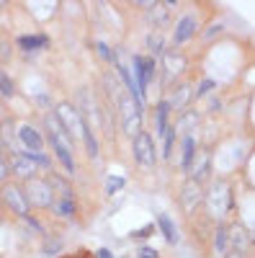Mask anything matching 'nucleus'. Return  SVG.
Returning <instances> with one entry per match:
<instances>
[{"label": "nucleus", "mask_w": 255, "mask_h": 258, "mask_svg": "<svg viewBox=\"0 0 255 258\" xmlns=\"http://www.w3.org/2000/svg\"><path fill=\"white\" fill-rule=\"evenodd\" d=\"M31 160H34V163H39V168H52V165H49V158H46V155H41V152L31 155Z\"/></svg>", "instance_id": "obj_31"}, {"label": "nucleus", "mask_w": 255, "mask_h": 258, "mask_svg": "<svg viewBox=\"0 0 255 258\" xmlns=\"http://www.w3.org/2000/svg\"><path fill=\"white\" fill-rule=\"evenodd\" d=\"M162 140H165V145H162V158H168L170 155V147H173V129L168 127V132L162 134Z\"/></svg>", "instance_id": "obj_30"}, {"label": "nucleus", "mask_w": 255, "mask_h": 258, "mask_svg": "<svg viewBox=\"0 0 255 258\" xmlns=\"http://www.w3.org/2000/svg\"><path fill=\"white\" fill-rule=\"evenodd\" d=\"M77 114L83 116L85 127L90 132L101 127V111H98L96 98H93V93L88 91V88H80V91H77Z\"/></svg>", "instance_id": "obj_4"}, {"label": "nucleus", "mask_w": 255, "mask_h": 258, "mask_svg": "<svg viewBox=\"0 0 255 258\" xmlns=\"http://www.w3.org/2000/svg\"><path fill=\"white\" fill-rule=\"evenodd\" d=\"M201 199H204V191H201V184H196V181H185L183 184V188H181V204H183V209L191 212L196 209V207H201Z\"/></svg>", "instance_id": "obj_8"}, {"label": "nucleus", "mask_w": 255, "mask_h": 258, "mask_svg": "<svg viewBox=\"0 0 255 258\" xmlns=\"http://www.w3.org/2000/svg\"><path fill=\"white\" fill-rule=\"evenodd\" d=\"M98 258H113L109 248H98Z\"/></svg>", "instance_id": "obj_37"}, {"label": "nucleus", "mask_w": 255, "mask_h": 258, "mask_svg": "<svg viewBox=\"0 0 255 258\" xmlns=\"http://www.w3.org/2000/svg\"><path fill=\"white\" fill-rule=\"evenodd\" d=\"M162 67H165L168 80H176V77L185 70V57L183 54H176V52H168L165 57H162Z\"/></svg>", "instance_id": "obj_12"}, {"label": "nucleus", "mask_w": 255, "mask_h": 258, "mask_svg": "<svg viewBox=\"0 0 255 258\" xmlns=\"http://www.w3.org/2000/svg\"><path fill=\"white\" fill-rule=\"evenodd\" d=\"M8 173H10V168H8V163H5L3 158H0V181H5V178H8Z\"/></svg>", "instance_id": "obj_34"}, {"label": "nucleus", "mask_w": 255, "mask_h": 258, "mask_svg": "<svg viewBox=\"0 0 255 258\" xmlns=\"http://www.w3.org/2000/svg\"><path fill=\"white\" fill-rule=\"evenodd\" d=\"M18 137H21V142L26 145L29 150L41 152V147H44V137H41V132H39V129H34V127H29V124H23V127L18 129Z\"/></svg>", "instance_id": "obj_13"}, {"label": "nucleus", "mask_w": 255, "mask_h": 258, "mask_svg": "<svg viewBox=\"0 0 255 258\" xmlns=\"http://www.w3.org/2000/svg\"><path fill=\"white\" fill-rule=\"evenodd\" d=\"M191 96H193L191 83H181V88H176V96H173V101H168V106H173V109H185V106L191 104Z\"/></svg>", "instance_id": "obj_16"}, {"label": "nucleus", "mask_w": 255, "mask_h": 258, "mask_svg": "<svg viewBox=\"0 0 255 258\" xmlns=\"http://www.w3.org/2000/svg\"><path fill=\"white\" fill-rule=\"evenodd\" d=\"M80 258H85V256H80Z\"/></svg>", "instance_id": "obj_40"}, {"label": "nucleus", "mask_w": 255, "mask_h": 258, "mask_svg": "<svg viewBox=\"0 0 255 258\" xmlns=\"http://www.w3.org/2000/svg\"><path fill=\"white\" fill-rule=\"evenodd\" d=\"M98 52H101V54H103V57H106L109 62H113V54L109 52V47H106V44H101V41H98Z\"/></svg>", "instance_id": "obj_36"}, {"label": "nucleus", "mask_w": 255, "mask_h": 258, "mask_svg": "<svg viewBox=\"0 0 255 258\" xmlns=\"http://www.w3.org/2000/svg\"><path fill=\"white\" fill-rule=\"evenodd\" d=\"M217 251L219 253H227L229 251V240H227V225H222V222H219V227H217Z\"/></svg>", "instance_id": "obj_24"}, {"label": "nucleus", "mask_w": 255, "mask_h": 258, "mask_svg": "<svg viewBox=\"0 0 255 258\" xmlns=\"http://www.w3.org/2000/svg\"><path fill=\"white\" fill-rule=\"evenodd\" d=\"M193 31H196V18H193V16L181 18V24L176 26V44L188 41V39L193 37Z\"/></svg>", "instance_id": "obj_17"}, {"label": "nucleus", "mask_w": 255, "mask_h": 258, "mask_svg": "<svg viewBox=\"0 0 255 258\" xmlns=\"http://www.w3.org/2000/svg\"><path fill=\"white\" fill-rule=\"evenodd\" d=\"M26 222H29V227L34 230V232H41L44 227H41V222L39 220H34V217H26Z\"/></svg>", "instance_id": "obj_35"}, {"label": "nucleus", "mask_w": 255, "mask_h": 258, "mask_svg": "<svg viewBox=\"0 0 255 258\" xmlns=\"http://www.w3.org/2000/svg\"><path fill=\"white\" fill-rule=\"evenodd\" d=\"M49 145H52V150H54V155H57V160H60L62 165H65V171L67 173H73L75 171V160H73V150L70 147H65V145L54 137V134H49Z\"/></svg>", "instance_id": "obj_14"}, {"label": "nucleus", "mask_w": 255, "mask_h": 258, "mask_svg": "<svg viewBox=\"0 0 255 258\" xmlns=\"http://www.w3.org/2000/svg\"><path fill=\"white\" fill-rule=\"evenodd\" d=\"M134 140V160L142 168H152L155 165V142L147 132H139Z\"/></svg>", "instance_id": "obj_6"}, {"label": "nucleus", "mask_w": 255, "mask_h": 258, "mask_svg": "<svg viewBox=\"0 0 255 258\" xmlns=\"http://www.w3.org/2000/svg\"><path fill=\"white\" fill-rule=\"evenodd\" d=\"M217 83L214 80H204L201 85H199V96H204V93H209V91H212V88H214Z\"/></svg>", "instance_id": "obj_33"}, {"label": "nucleus", "mask_w": 255, "mask_h": 258, "mask_svg": "<svg viewBox=\"0 0 255 258\" xmlns=\"http://www.w3.org/2000/svg\"><path fill=\"white\" fill-rule=\"evenodd\" d=\"M0 93H3L5 98H13V93H16V88H13V80L0 70Z\"/></svg>", "instance_id": "obj_26"}, {"label": "nucleus", "mask_w": 255, "mask_h": 258, "mask_svg": "<svg viewBox=\"0 0 255 258\" xmlns=\"http://www.w3.org/2000/svg\"><path fill=\"white\" fill-rule=\"evenodd\" d=\"M106 88L113 98V106L119 109V116H121V127L129 137H137L142 132V109L137 106V101L132 98V93L126 91L124 85H119L111 75H106Z\"/></svg>", "instance_id": "obj_1"}, {"label": "nucleus", "mask_w": 255, "mask_h": 258, "mask_svg": "<svg viewBox=\"0 0 255 258\" xmlns=\"http://www.w3.org/2000/svg\"><path fill=\"white\" fill-rule=\"evenodd\" d=\"M168 111H170L168 101H160L157 111H155V121H157V134H160V137L168 132Z\"/></svg>", "instance_id": "obj_23"}, {"label": "nucleus", "mask_w": 255, "mask_h": 258, "mask_svg": "<svg viewBox=\"0 0 255 258\" xmlns=\"http://www.w3.org/2000/svg\"><path fill=\"white\" fill-rule=\"evenodd\" d=\"M0 145H3V140H0Z\"/></svg>", "instance_id": "obj_39"}, {"label": "nucleus", "mask_w": 255, "mask_h": 258, "mask_svg": "<svg viewBox=\"0 0 255 258\" xmlns=\"http://www.w3.org/2000/svg\"><path fill=\"white\" fill-rule=\"evenodd\" d=\"M23 196H26L29 201V207H52V201H54V194H52V188L46 181H31L26 184V191H23Z\"/></svg>", "instance_id": "obj_5"}, {"label": "nucleus", "mask_w": 255, "mask_h": 258, "mask_svg": "<svg viewBox=\"0 0 255 258\" xmlns=\"http://www.w3.org/2000/svg\"><path fill=\"white\" fill-rule=\"evenodd\" d=\"M206 204H209V212H212L214 217H219L222 220L227 212L232 209V188H229V184H214L212 186V191H209V196H206Z\"/></svg>", "instance_id": "obj_2"}, {"label": "nucleus", "mask_w": 255, "mask_h": 258, "mask_svg": "<svg viewBox=\"0 0 255 258\" xmlns=\"http://www.w3.org/2000/svg\"><path fill=\"white\" fill-rule=\"evenodd\" d=\"M124 184H126L124 178H119V176H111V178H109V186H106V191H109V194H116V191H119V188H121Z\"/></svg>", "instance_id": "obj_29"}, {"label": "nucleus", "mask_w": 255, "mask_h": 258, "mask_svg": "<svg viewBox=\"0 0 255 258\" xmlns=\"http://www.w3.org/2000/svg\"><path fill=\"white\" fill-rule=\"evenodd\" d=\"M209 168H212V152L209 150H201V152H196L193 155V160H191V181L196 184H201L204 178L209 176Z\"/></svg>", "instance_id": "obj_9"}, {"label": "nucleus", "mask_w": 255, "mask_h": 258, "mask_svg": "<svg viewBox=\"0 0 255 258\" xmlns=\"http://www.w3.org/2000/svg\"><path fill=\"white\" fill-rule=\"evenodd\" d=\"M139 258H157V251L145 245V248H139Z\"/></svg>", "instance_id": "obj_32"}, {"label": "nucleus", "mask_w": 255, "mask_h": 258, "mask_svg": "<svg viewBox=\"0 0 255 258\" xmlns=\"http://www.w3.org/2000/svg\"><path fill=\"white\" fill-rule=\"evenodd\" d=\"M49 209L57 217H73L77 212V204H75V199H54Z\"/></svg>", "instance_id": "obj_18"}, {"label": "nucleus", "mask_w": 255, "mask_h": 258, "mask_svg": "<svg viewBox=\"0 0 255 258\" xmlns=\"http://www.w3.org/2000/svg\"><path fill=\"white\" fill-rule=\"evenodd\" d=\"M46 44H49V39H46L44 34H39V37H21L18 39V47L26 49V52H31V49H44Z\"/></svg>", "instance_id": "obj_21"}, {"label": "nucleus", "mask_w": 255, "mask_h": 258, "mask_svg": "<svg viewBox=\"0 0 255 258\" xmlns=\"http://www.w3.org/2000/svg\"><path fill=\"white\" fill-rule=\"evenodd\" d=\"M147 18L152 21L155 26H165V24H168V18H170V13H168V5H160V3L149 5V16H147Z\"/></svg>", "instance_id": "obj_22"}, {"label": "nucleus", "mask_w": 255, "mask_h": 258, "mask_svg": "<svg viewBox=\"0 0 255 258\" xmlns=\"http://www.w3.org/2000/svg\"><path fill=\"white\" fill-rule=\"evenodd\" d=\"M193 155H196V140L188 134V137H183V158H181V168H183V171H188V168H191Z\"/></svg>", "instance_id": "obj_20"}, {"label": "nucleus", "mask_w": 255, "mask_h": 258, "mask_svg": "<svg viewBox=\"0 0 255 258\" xmlns=\"http://www.w3.org/2000/svg\"><path fill=\"white\" fill-rule=\"evenodd\" d=\"M157 225H160V230H162V235H165V240H168V243H173V245L178 243V230H176L173 220L165 215V212H162V215L157 217Z\"/></svg>", "instance_id": "obj_19"}, {"label": "nucleus", "mask_w": 255, "mask_h": 258, "mask_svg": "<svg viewBox=\"0 0 255 258\" xmlns=\"http://www.w3.org/2000/svg\"><path fill=\"white\" fill-rule=\"evenodd\" d=\"M54 116L60 119V124L65 127V132L70 134V140H77V137H83V127H85V121L83 116L77 114V109L73 104H57V111H54Z\"/></svg>", "instance_id": "obj_3"}, {"label": "nucleus", "mask_w": 255, "mask_h": 258, "mask_svg": "<svg viewBox=\"0 0 255 258\" xmlns=\"http://www.w3.org/2000/svg\"><path fill=\"white\" fill-rule=\"evenodd\" d=\"M49 188H52V194H57L54 199H73V184L67 181V178H62V176H57V173H52L49 176Z\"/></svg>", "instance_id": "obj_15"}, {"label": "nucleus", "mask_w": 255, "mask_h": 258, "mask_svg": "<svg viewBox=\"0 0 255 258\" xmlns=\"http://www.w3.org/2000/svg\"><path fill=\"white\" fill-rule=\"evenodd\" d=\"M139 62H142V73L147 80H152V75H155V60H149V57H139Z\"/></svg>", "instance_id": "obj_28"}, {"label": "nucleus", "mask_w": 255, "mask_h": 258, "mask_svg": "<svg viewBox=\"0 0 255 258\" xmlns=\"http://www.w3.org/2000/svg\"><path fill=\"white\" fill-rule=\"evenodd\" d=\"M13 165V171H16V176H21V178H26V181H31L34 178V173H36V163L31 160V155H23V152H13V160H10Z\"/></svg>", "instance_id": "obj_11"}, {"label": "nucleus", "mask_w": 255, "mask_h": 258, "mask_svg": "<svg viewBox=\"0 0 255 258\" xmlns=\"http://www.w3.org/2000/svg\"><path fill=\"white\" fill-rule=\"evenodd\" d=\"M149 49H152L155 54L165 52V39H162V34H152V37H149Z\"/></svg>", "instance_id": "obj_27"}, {"label": "nucleus", "mask_w": 255, "mask_h": 258, "mask_svg": "<svg viewBox=\"0 0 255 258\" xmlns=\"http://www.w3.org/2000/svg\"><path fill=\"white\" fill-rule=\"evenodd\" d=\"M3 201H5V207L10 209V212H16V215H21V217H29V201H26V196H23V191L21 188H16V186H3Z\"/></svg>", "instance_id": "obj_7"}, {"label": "nucleus", "mask_w": 255, "mask_h": 258, "mask_svg": "<svg viewBox=\"0 0 255 258\" xmlns=\"http://www.w3.org/2000/svg\"><path fill=\"white\" fill-rule=\"evenodd\" d=\"M227 258H245V253H237V251H227Z\"/></svg>", "instance_id": "obj_38"}, {"label": "nucleus", "mask_w": 255, "mask_h": 258, "mask_svg": "<svg viewBox=\"0 0 255 258\" xmlns=\"http://www.w3.org/2000/svg\"><path fill=\"white\" fill-rule=\"evenodd\" d=\"M196 121H199V114H196V111H188V114H183V116H181L178 129H181V132H191V129L196 127Z\"/></svg>", "instance_id": "obj_25"}, {"label": "nucleus", "mask_w": 255, "mask_h": 258, "mask_svg": "<svg viewBox=\"0 0 255 258\" xmlns=\"http://www.w3.org/2000/svg\"><path fill=\"white\" fill-rule=\"evenodd\" d=\"M227 240H229V248H235L237 253H242V251H248L250 248V232L242 227V225H232V227H227Z\"/></svg>", "instance_id": "obj_10"}]
</instances>
